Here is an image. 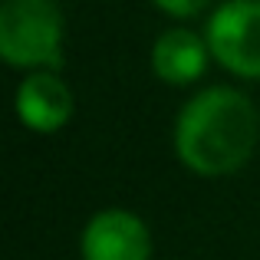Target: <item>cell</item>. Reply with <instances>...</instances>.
<instances>
[{"mask_svg": "<svg viewBox=\"0 0 260 260\" xmlns=\"http://www.w3.org/2000/svg\"><path fill=\"white\" fill-rule=\"evenodd\" d=\"M208 56H211L208 40H201L191 30H168L152 46V70L168 86H188L201 79Z\"/></svg>", "mask_w": 260, "mask_h": 260, "instance_id": "obj_6", "label": "cell"}, {"mask_svg": "<svg viewBox=\"0 0 260 260\" xmlns=\"http://www.w3.org/2000/svg\"><path fill=\"white\" fill-rule=\"evenodd\" d=\"M79 250L83 260H152V234L132 211L109 208L86 224Z\"/></svg>", "mask_w": 260, "mask_h": 260, "instance_id": "obj_4", "label": "cell"}, {"mask_svg": "<svg viewBox=\"0 0 260 260\" xmlns=\"http://www.w3.org/2000/svg\"><path fill=\"white\" fill-rule=\"evenodd\" d=\"M63 53V13L56 0L0 4V56L20 70L56 66Z\"/></svg>", "mask_w": 260, "mask_h": 260, "instance_id": "obj_2", "label": "cell"}, {"mask_svg": "<svg viewBox=\"0 0 260 260\" xmlns=\"http://www.w3.org/2000/svg\"><path fill=\"white\" fill-rule=\"evenodd\" d=\"M211 56L234 76L260 79V0H228L208 20Z\"/></svg>", "mask_w": 260, "mask_h": 260, "instance_id": "obj_3", "label": "cell"}, {"mask_svg": "<svg viewBox=\"0 0 260 260\" xmlns=\"http://www.w3.org/2000/svg\"><path fill=\"white\" fill-rule=\"evenodd\" d=\"M17 115L33 132H56L73 115V92L53 73H33L17 89Z\"/></svg>", "mask_w": 260, "mask_h": 260, "instance_id": "obj_5", "label": "cell"}, {"mask_svg": "<svg viewBox=\"0 0 260 260\" xmlns=\"http://www.w3.org/2000/svg\"><path fill=\"white\" fill-rule=\"evenodd\" d=\"M260 139V112L244 92L214 86L198 92L175 122V152L198 175H231L250 161Z\"/></svg>", "mask_w": 260, "mask_h": 260, "instance_id": "obj_1", "label": "cell"}, {"mask_svg": "<svg viewBox=\"0 0 260 260\" xmlns=\"http://www.w3.org/2000/svg\"><path fill=\"white\" fill-rule=\"evenodd\" d=\"M152 4L158 7V10L172 13V17H194V13H201L211 0H152Z\"/></svg>", "mask_w": 260, "mask_h": 260, "instance_id": "obj_7", "label": "cell"}]
</instances>
